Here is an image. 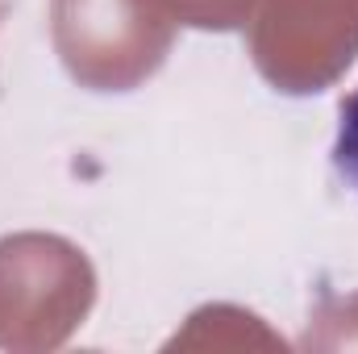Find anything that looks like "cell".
Here are the masks:
<instances>
[{"label":"cell","instance_id":"6da1fadb","mask_svg":"<svg viewBox=\"0 0 358 354\" xmlns=\"http://www.w3.org/2000/svg\"><path fill=\"white\" fill-rule=\"evenodd\" d=\"M334 167L358 196V88L342 100L338 113V138H334Z\"/></svg>","mask_w":358,"mask_h":354}]
</instances>
